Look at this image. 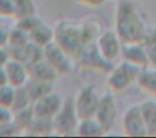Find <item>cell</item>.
<instances>
[{
	"mask_svg": "<svg viewBox=\"0 0 156 138\" xmlns=\"http://www.w3.org/2000/svg\"><path fill=\"white\" fill-rule=\"evenodd\" d=\"M115 30L123 44L143 43L149 33L143 18L128 0L118 1L115 13Z\"/></svg>",
	"mask_w": 156,
	"mask_h": 138,
	"instance_id": "obj_1",
	"label": "cell"
},
{
	"mask_svg": "<svg viewBox=\"0 0 156 138\" xmlns=\"http://www.w3.org/2000/svg\"><path fill=\"white\" fill-rule=\"evenodd\" d=\"M54 42L61 47L73 60L80 54L86 44L81 33L80 24L62 22L54 29Z\"/></svg>",
	"mask_w": 156,
	"mask_h": 138,
	"instance_id": "obj_2",
	"label": "cell"
},
{
	"mask_svg": "<svg viewBox=\"0 0 156 138\" xmlns=\"http://www.w3.org/2000/svg\"><path fill=\"white\" fill-rule=\"evenodd\" d=\"M141 69L122 60L107 73L106 85L112 93H123L137 85Z\"/></svg>",
	"mask_w": 156,
	"mask_h": 138,
	"instance_id": "obj_3",
	"label": "cell"
},
{
	"mask_svg": "<svg viewBox=\"0 0 156 138\" xmlns=\"http://www.w3.org/2000/svg\"><path fill=\"white\" fill-rule=\"evenodd\" d=\"M79 117L74 104V99L64 100L59 111L52 118L54 134L58 136H75L77 131Z\"/></svg>",
	"mask_w": 156,
	"mask_h": 138,
	"instance_id": "obj_4",
	"label": "cell"
},
{
	"mask_svg": "<svg viewBox=\"0 0 156 138\" xmlns=\"http://www.w3.org/2000/svg\"><path fill=\"white\" fill-rule=\"evenodd\" d=\"M75 61L79 69L98 73H108L113 67V63L108 62L101 55L95 43L85 46L80 54L75 58Z\"/></svg>",
	"mask_w": 156,
	"mask_h": 138,
	"instance_id": "obj_5",
	"label": "cell"
},
{
	"mask_svg": "<svg viewBox=\"0 0 156 138\" xmlns=\"http://www.w3.org/2000/svg\"><path fill=\"white\" fill-rule=\"evenodd\" d=\"M101 95L98 93L93 85L83 86L78 91L74 99V104L79 119H86L94 117L100 103Z\"/></svg>",
	"mask_w": 156,
	"mask_h": 138,
	"instance_id": "obj_6",
	"label": "cell"
},
{
	"mask_svg": "<svg viewBox=\"0 0 156 138\" xmlns=\"http://www.w3.org/2000/svg\"><path fill=\"white\" fill-rule=\"evenodd\" d=\"M117 116L118 107L113 93L109 91L101 95L100 103L94 114V118L98 121L105 134H108L112 131L117 121Z\"/></svg>",
	"mask_w": 156,
	"mask_h": 138,
	"instance_id": "obj_7",
	"label": "cell"
},
{
	"mask_svg": "<svg viewBox=\"0 0 156 138\" xmlns=\"http://www.w3.org/2000/svg\"><path fill=\"white\" fill-rule=\"evenodd\" d=\"M98 52L108 62L115 63V60L121 58L123 43L115 29H107L100 33L95 42Z\"/></svg>",
	"mask_w": 156,
	"mask_h": 138,
	"instance_id": "obj_8",
	"label": "cell"
},
{
	"mask_svg": "<svg viewBox=\"0 0 156 138\" xmlns=\"http://www.w3.org/2000/svg\"><path fill=\"white\" fill-rule=\"evenodd\" d=\"M122 131L127 137H147L144 120L139 104L130 105L124 111L121 120Z\"/></svg>",
	"mask_w": 156,
	"mask_h": 138,
	"instance_id": "obj_9",
	"label": "cell"
},
{
	"mask_svg": "<svg viewBox=\"0 0 156 138\" xmlns=\"http://www.w3.org/2000/svg\"><path fill=\"white\" fill-rule=\"evenodd\" d=\"M43 58L51 65V67L59 75L71 72L73 59L54 41L43 48Z\"/></svg>",
	"mask_w": 156,
	"mask_h": 138,
	"instance_id": "obj_10",
	"label": "cell"
},
{
	"mask_svg": "<svg viewBox=\"0 0 156 138\" xmlns=\"http://www.w3.org/2000/svg\"><path fill=\"white\" fill-rule=\"evenodd\" d=\"M64 99L59 93L51 91L46 93L32 103V109L35 117L52 119L62 106Z\"/></svg>",
	"mask_w": 156,
	"mask_h": 138,
	"instance_id": "obj_11",
	"label": "cell"
},
{
	"mask_svg": "<svg viewBox=\"0 0 156 138\" xmlns=\"http://www.w3.org/2000/svg\"><path fill=\"white\" fill-rule=\"evenodd\" d=\"M121 59L141 70L150 67L149 56L143 43L123 44Z\"/></svg>",
	"mask_w": 156,
	"mask_h": 138,
	"instance_id": "obj_12",
	"label": "cell"
},
{
	"mask_svg": "<svg viewBox=\"0 0 156 138\" xmlns=\"http://www.w3.org/2000/svg\"><path fill=\"white\" fill-rule=\"evenodd\" d=\"M5 71L7 74L8 84L14 88H20L27 84L30 78L29 69L23 61L11 58L5 64Z\"/></svg>",
	"mask_w": 156,
	"mask_h": 138,
	"instance_id": "obj_13",
	"label": "cell"
},
{
	"mask_svg": "<svg viewBox=\"0 0 156 138\" xmlns=\"http://www.w3.org/2000/svg\"><path fill=\"white\" fill-rule=\"evenodd\" d=\"M28 69H29V75H30L31 79L41 80V82H52L54 84V82L59 76V74L52 69L51 65L44 58L37 61L35 63H33Z\"/></svg>",
	"mask_w": 156,
	"mask_h": 138,
	"instance_id": "obj_14",
	"label": "cell"
},
{
	"mask_svg": "<svg viewBox=\"0 0 156 138\" xmlns=\"http://www.w3.org/2000/svg\"><path fill=\"white\" fill-rule=\"evenodd\" d=\"M137 86L147 97L156 100V67H147L141 70Z\"/></svg>",
	"mask_w": 156,
	"mask_h": 138,
	"instance_id": "obj_15",
	"label": "cell"
},
{
	"mask_svg": "<svg viewBox=\"0 0 156 138\" xmlns=\"http://www.w3.org/2000/svg\"><path fill=\"white\" fill-rule=\"evenodd\" d=\"M139 105L144 120L147 136L156 137V100L149 97L141 102Z\"/></svg>",
	"mask_w": 156,
	"mask_h": 138,
	"instance_id": "obj_16",
	"label": "cell"
},
{
	"mask_svg": "<svg viewBox=\"0 0 156 138\" xmlns=\"http://www.w3.org/2000/svg\"><path fill=\"white\" fill-rule=\"evenodd\" d=\"M28 34L31 42L44 48L46 45L54 41L55 31L54 29L48 27V25H46L43 20H40Z\"/></svg>",
	"mask_w": 156,
	"mask_h": 138,
	"instance_id": "obj_17",
	"label": "cell"
},
{
	"mask_svg": "<svg viewBox=\"0 0 156 138\" xmlns=\"http://www.w3.org/2000/svg\"><path fill=\"white\" fill-rule=\"evenodd\" d=\"M104 135H106L104 129L94 117L79 120L77 131H76V136H79V137H101Z\"/></svg>",
	"mask_w": 156,
	"mask_h": 138,
	"instance_id": "obj_18",
	"label": "cell"
},
{
	"mask_svg": "<svg viewBox=\"0 0 156 138\" xmlns=\"http://www.w3.org/2000/svg\"><path fill=\"white\" fill-rule=\"evenodd\" d=\"M25 134L32 136H47L50 135V134H54L52 119L34 117L32 123L30 124L29 129H27Z\"/></svg>",
	"mask_w": 156,
	"mask_h": 138,
	"instance_id": "obj_19",
	"label": "cell"
},
{
	"mask_svg": "<svg viewBox=\"0 0 156 138\" xmlns=\"http://www.w3.org/2000/svg\"><path fill=\"white\" fill-rule=\"evenodd\" d=\"M52 82H41V80H35L29 78V80L27 82V84L25 85L27 91L30 94V97L32 100V103L34 101H37V99H40L41 96L45 95L46 93H49L51 91H54V87H52Z\"/></svg>",
	"mask_w": 156,
	"mask_h": 138,
	"instance_id": "obj_20",
	"label": "cell"
},
{
	"mask_svg": "<svg viewBox=\"0 0 156 138\" xmlns=\"http://www.w3.org/2000/svg\"><path fill=\"white\" fill-rule=\"evenodd\" d=\"M34 112L32 109V105L30 107L17 110L13 112V122L18 129L20 134H25L29 129L30 124L34 119Z\"/></svg>",
	"mask_w": 156,
	"mask_h": 138,
	"instance_id": "obj_21",
	"label": "cell"
},
{
	"mask_svg": "<svg viewBox=\"0 0 156 138\" xmlns=\"http://www.w3.org/2000/svg\"><path fill=\"white\" fill-rule=\"evenodd\" d=\"M80 27H81V33H83V41H85L86 46L89 45V44L95 43L100 33L102 32L100 24L92 20L83 22V24H80Z\"/></svg>",
	"mask_w": 156,
	"mask_h": 138,
	"instance_id": "obj_22",
	"label": "cell"
},
{
	"mask_svg": "<svg viewBox=\"0 0 156 138\" xmlns=\"http://www.w3.org/2000/svg\"><path fill=\"white\" fill-rule=\"evenodd\" d=\"M15 20H22L35 15V5L33 0H14Z\"/></svg>",
	"mask_w": 156,
	"mask_h": 138,
	"instance_id": "obj_23",
	"label": "cell"
},
{
	"mask_svg": "<svg viewBox=\"0 0 156 138\" xmlns=\"http://www.w3.org/2000/svg\"><path fill=\"white\" fill-rule=\"evenodd\" d=\"M31 105H32V100H31L30 94L27 91L26 87L23 86L20 88H15V96H14L13 105H12L13 112L30 107Z\"/></svg>",
	"mask_w": 156,
	"mask_h": 138,
	"instance_id": "obj_24",
	"label": "cell"
},
{
	"mask_svg": "<svg viewBox=\"0 0 156 138\" xmlns=\"http://www.w3.org/2000/svg\"><path fill=\"white\" fill-rule=\"evenodd\" d=\"M143 45L149 56L150 67H156V25L151 31H149L143 42Z\"/></svg>",
	"mask_w": 156,
	"mask_h": 138,
	"instance_id": "obj_25",
	"label": "cell"
},
{
	"mask_svg": "<svg viewBox=\"0 0 156 138\" xmlns=\"http://www.w3.org/2000/svg\"><path fill=\"white\" fill-rule=\"evenodd\" d=\"M15 96V88L10 85L0 88V106L8 107L12 109V105Z\"/></svg>",
	"mask_w": 156,
	"mask_h": 138,
	"instance_id": "obj_26",
	"label": "cell"
},
{
	"mask_svg": "<svg viewBox=\"0 0 156 138\" xmlns=\"http://www.w3.org/2000/svg\"><path fill=\"white\" fill-rule=\"evenodd\" d=\"M0 17H15V3H14V0H0Z\"/></svg>",
	"mask_w": 156,
	"mask_h": 138,
	"instance_id": "obj_27",
	"label": "cell"
},
{
	"mask_svg": "<svg viewBox=\"0 0 156 138\" xmlns=\"http://www.w3.org/2000/svg\"><path fill=\"white\" fill-rule=\"evenodd\" d=\"M16 135H20V133L13 120L0 124V137H12Z\"/></svg>",
	"mask_w": 156,
	"mask_h": 138,
	"instance_id": "obj_28",
	"label": "cell"
},
{
	"mask_svg": "<svg viewBox=\"0 0 156 138\" xmlns=\"http://www.w3.org/2000/svg\"><path fill=\"white\" fill-rule=\"evenodd\" d=\"M11 30L0 24V47H8Z\"/></svg>",
	"mask_w": 156,
	"mask_h": 138,
	"instance_id": "obj_29",
	"label": "cell"
},
{
	"mask_svg": "<svg viewBox=\"0 0 156 138\" xmlns=\"http://www.w3.org/2000/svg\"><path fill=\"white\" fill-rule=\"evenodd\" d=\"M75 1L79 5H85V7L98 9V8L103 7L106 3L107 0H75Z\"/></svg>",
	"mask_w": 156,
	"mask_h": 138,
	"instance_id": "obj_30",
	"label": "cell"
},
{
	"mask_svg": "<svg viewBox=\"0 0 156 138\" xmlns=\"http://www.w3.org/2000/svg\"><path fill=\"white\" fill-rule=\"evenodd\" d=\"M13 120V110L11 108L0 106V124Z\"/></svg>",
	"mask_w": 156,
	"mask_h": 138,
	"instance_id": "obj_31",
	"label": "cell"
},
{
	"mask_svg": "<svg viewBox=\"0 0 156 138\" xmlns=\"http://www.w3.org/2000/svg\"><path fill=\"white\" fill-rule=\"evenodd\" d=\"M12 58L10 49L8 47H0V67H5V64Z\"/></svg>",
	"mask_w": 156,
	"mask_h": 138,
	"instance_id": "obj_32",
	"label": "cell"
},
{
	"mask_svg": "<svg viewBox=\"0 0 156 138\" xmlns=\"http://www.w3.org/2000/svg\"><path fill=\"white\" fill-rule=\"evenodd\" d=\"M8 84V78L7 74H5V67H0V88L3 86H7Z\"/></svg>",
	"mask_w": 156,
	"mask_h": 138,
	"instance_id": "obj_33",
	"label": "cell"
},
{
	"mask_svg": "<svg viewBox=\"0 0 156 138\" xmlns=\"http://www.w3.org/2000/svg\"><path fill=\"white\" fill-rule=\"evenodd\" d=\"M111 1H121V0H111Z\"/></svg>",
	"mask_w": 156,
	"mask_h": 138,
	"instance_id": "obj_34",
	"label": "cell"
},
{
	"mask_svg": "<svg viewBox=\"0 0 156 138\" xmlns=\"http://www.w3.org/2000/svg\"><path fill=\"white\" fill-rule=\"evenodd\" d=\"M0 20H1V17H0Z\"/></svg>",
	"mask_w": 156,
	"mask_h": 138,
	"instance_id": "obj_35",
	"label": "cell"
}]
</instances>
